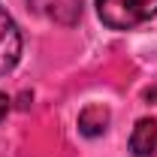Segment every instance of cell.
<instances>
[{"mask_svg":"<svg viewBox=\"0 0 157 157\" xmlns=\"http://www.w3.org/2000/svg\"><path fill=\"white\" fill-rule=\"evenodd\" d=\"M97 15L109 30H133L157 15V0H97Z\"/></svg>","mask_w":157,"mask_h":157,"instance_id":"cell-1","label":"cell"},{"mask_svg":"<svg viewBox=\"0 0 157 157\" xmlns=\"http://www.w3.org/2000/svg\"><path fill=\"white\" fill-rule=\"evenodd\" d=\"M21 58V30L12 15L0 6V76L12 73Z\"/></svg>","mask_w":157,"mask_h":157,"instance_id":"cell-2","label":"cell"},{"mask_svg":"<svg viewBox=\"0 0 157 157\" xmlns=\"http://www.w3.org/2000/svg\"><path fill=\"white\" fill-rule=\"evenodd\" d=\"M27 6L30 12L55 24H63V27H73L82 18V0H27Z\"/></svg>","mask_w":157,"mask_h":157,"instance_id":"cell-3","label":"cell"},{"mask_svg":"<svg viewBox=\"0 0 157 157\" xmlns=\"http://www.w3.org/2000/svg\"><path fill=\"white\" fill-rule=\"evenodd\" d=\"M130 151L136 157H151L157 151V121L154 118H139L130 136Z\"/></svg>","mask_w":157,"mask_h":157,"instance_id":"cell-4","label":"cell"},{"mask_svg":"<svg viewBox=\"0 0 157 157\" xmlns=\"http://www.w3.org/2000/svg\"><path fill=\"white\" fill-rule=\"evenodd\" d=\"M109 130V109L100 106V103H91L78 112V133L88 139H97Z\"/></svg>","mask_w":157,"mask_h":157,"instance_id":"cell-5","label":"cell"},{"mask_svg":"<svg viewBox=\"0 0 157 157\" xmlns=\"http://www.w3.org/2000/svg\"><path fill=\"white\" fill-rule=\"evenodd\" d=\"M9 106H12V100L0 91V121H6V115H9Z\"/></svg>","mask_w":157,"mask_h":157,"instance_id":"cell-6","label":"cell"}]
</instances>
